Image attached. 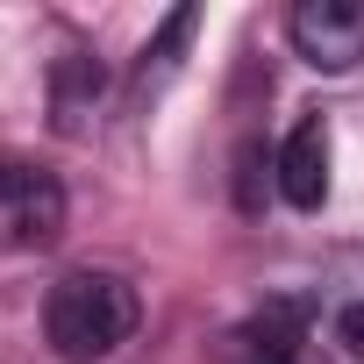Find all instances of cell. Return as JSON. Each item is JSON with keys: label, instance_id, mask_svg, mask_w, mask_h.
Segmentation results:
<instances>
[{"label": "cell", "instance_id": "3", "mask_svg": "<svg viewBox=\"0 0 364 364\" xmlns=\"http://www.w3.org/2000/svg\"><path fill=\"white\" fill-rule=\"evenodd\" d=\"M286 36L314 72H350L364 58V0H300L286 15Z\"/></svg>", "mask_w": 364, "mask_h": 364}, {"label": "cell", "instance_id": "1", "mask_svg": "<svg viewBox=\"0 0 364 364\" xmlns=\"http://www.w3.org/2000/svg\"><path fill=\"white\" fill-rule=\"evenodd\" d=\"M136 286L122 272H65L43 300V343L65 364H107L136 336Z\"/></svg>", "mask_w": 364, "mask_h": 364}, {"label": "cell", "instance_id": "6", "mask_svg": "<svg viewBox=\"0 0 364 364\" xmlns=\"http://www.w3.org/2000/svg\"><path fill=\"white\" fill-rule=\"evenodd\" d=\"M193 8H171L164 15V29H157V43L143 50V72H136V93H150V86H164L171 79V65H178V50H186V36H193Z\"/></svg>", "mask_w": 364, "mask_h": 364}, {"label": "cell", "instance_id": "5", "mask_svg": "<svg viewBox=\"0 0 364 364\" xmlns=\"http://www.w3.org/2000/svg\"><path fill=\"white\" fill-rule=\"evenodd\" d=\"M93 100H100V65H93L86 50H65L58 72H50V114H58V129L79 136L86 114H93Z\"/></svg>", "mask_w": 364, "mask_h": 364}, {"label": "cell", "instance_id": "2", "mask_svg": "<svg viewBox=\"0 0 364 364\" xmlns=\"http://www.w3.org/2000/svg\"><path fill=\"white\" fill-rule=\"evenodd\" d=\"M65 236V186L43 164L0 157V250H50Z\"/></svg>", "mask_w": 364, "mask_h": 364}, {"label": "cell", "instance_id": "7", "mask_svg": "<svg viewBox=\"0 0 364 364\" xmlns=\"http://www.w3.org/2000/svg\"><path fill=\"white\" fill-rule=\"evenodd\" d=\"M336 343H343L350 357H364V300H350V307L336 314Z\"/></svg>", "mask_w": 364, "mask_h": 364}, {"label": "cell", "instance_id": "4", "mask_svg": "<svg viewBox=\"0 0 364 364\" xmlns=\"http://www.w3.org/2000/svg\"><path fill=\"white\" fill-rule=\"evenodd\" d=\"M279 193L286 208H321L328 200V122L300 114L279 143Z\"/></svg>", "mask_w": 364, "mask_h": 364}]
</instances>
